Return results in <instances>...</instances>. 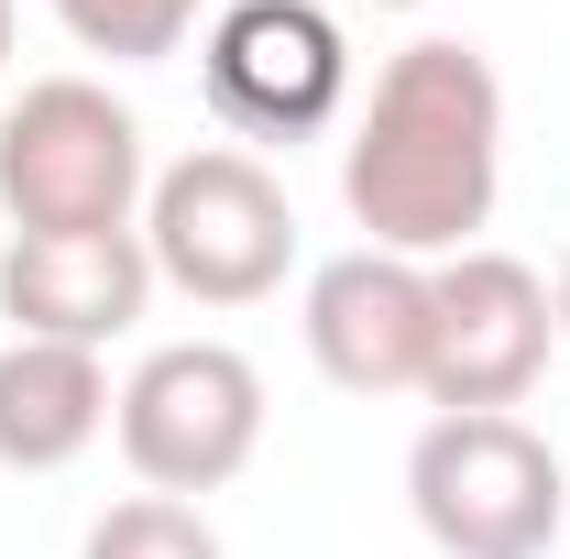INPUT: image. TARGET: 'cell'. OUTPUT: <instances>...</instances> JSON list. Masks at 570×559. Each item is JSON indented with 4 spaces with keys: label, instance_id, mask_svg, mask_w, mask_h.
Here are the masks:
<instances>
[{
    "label": "cell",
    "instance_id": "7c38bea8",
    "mask_svg": "<svg viewBox=\"0 0 570 559\" xmlns=\"http://www.w3.org/2000/svg\"><path fill=\"white\" fill-rule=\"evenodd\" d=\"M77 559H219V527L198 504H176V493H121V504L88 527Z\"/></svg>",
    "mask_w": 570,
    "mask_h": 559
},
{
    "label": "cell",
    "instance_id": "ba28073f",
    "mask_svg": "<svg viewBox=\"0 0 570 559\" xmlns=\"http://www.w3.org/2000/svg\"><path fill=\"white\" fill-rule=\"evenodd\" d=\"M307 362L341 395H417L428 384V264L406 253H341L307 275Z\"/></svg>",
    "mask_w": 570,
    "mask_h": 559
},
{
    "label": "cell",
    "instance_id": "9c48e42d",
    "mask_svg": "<svg viewBox=\"0 0 570 559\" xmlns=\"http://www.w3.org/2000/svg\"><path fill=\"white\" fill-rule=\"evenodd\" d=\"M154 307V253L142 231H88V242H0V318L11 341H77L110 351Z\"/></svg>",
    "mask_w": 570,
    "mask_h": 559
},
{
    "label": "cell",
    "instance_id": "4fadbf2b",
    "mask_svg": "<svg viewBox=\"0 0 570 559\" xmlns=\"http://www.w3.org/2000/svg\"><path fill=\"white\" fill-rule=\"evenodd\" d=\"M549 307H560V330H570V253H560V285H549Z\"/></svg>",
    "mask_w": 570,
    "mask_h": 559
},
{
    "label": "cell",
    "instance_id": "7a4b0ae2",
    "mask_svg": "<svg viewBox=\"0 0 570 559\" xmlns=\"http://www.w3.org/2000/svg\"><path fill=\"white\" fill-rule=\"evenodd\" d=\"M142 121L99 77H33L0 110V219L11 242H88L142 231Z\"/></svg>",
    "mask_w": 570,
    "mask_h": 559
},
{
    "label": "cell",
    "instance_id": "8fae6325",
    "mask_svg": "<svg viewBox=\"0 0 570 559\" xmlns=\"http://www.w3.org/2000/svg\"><path fill=\"white\" fill-rule=\"evenodd\" d=\"M56 22L110 67H165V56H187L198 0H56Z\"/></svg>",
    "mask_w": 570,
    "mask_h": 559
},
{
    "label": "cell",
    "instance_id": "3957f363",
    "mask_svg": "<svg viewBox=\"0 0 570 559\" xmlns=\"http://www.w3.org/2000/svg\"><path fill=\"white\" fill-rule=\"evenodd\" d=\"M142 253H154V285L198 307H264L296 275V198L264 154L198 143L142 187Z\"/></svg>",
    "mask_w": 570,
    "mask_h": 559
},
{
    "label": "cell",
    "instance_id": "52a82bcc",
    "mask_svg": "<svg viewBox=\"0 0 570 559\" xmlns=\"http://www.w3.org/2000/svg\"><path fill=\"white\" fill-rule=\"evenodd\" d=\"M198 77H209V110L230 133L307 143L352 88V45L318 0H230L198 33Z\"/></svg>",
    "mask_w": 570,
    "mask_h": 559
},
{
    "label": "cell",
    "instance_id": "9a60e30c",
    "mask_svg": "<svg viewBox=\"0 0 570 559\" xmlns=\"http://www.w3.org/2000/svg\"><path fill=\"white\" fill-rule=\"evenodd\" d=\"M362 11H428V0H362Z\"/></svg>",
    "mask_w": 570,
    "mask_h": 559
},
{
    "label": "cell",
    "instance_id": "6da1fadb",
    "mask_svg": "<svg viewBox=\"0 0 570 559\" xmlns=\"http://www.w3.org/2000/svg\"><path fill=\"white\" fill-rule=\"evenodd\" d=\"M341 198L373 231V253H406V264L472 253L494 198H504V88H494V67L472 45H450V33L384 56L352 143H341Z\"/></svg>",
    "mask_w": 570,
    "mask_h": 559
},
{
    "label": "cell",
    "instance_id": "30bf717a",
    "mask_svg": "<svg viewBox=\"0 0 570 559\" xmlns=\"http://www.w3.org/2000/svg\"><path fill=\"white\" fill-rule=\"evenodd\" d=\"M110 362L77 341H0V472H67L110 428Z\"/></svg>",
    "mask_w": 570,
    "mask_h": 559
},
{
    "label": "cell",
    "instance_id": "5b68a950",
    "mask_svg": "<svg viewBox=\"0 0 570 559\" xmlns=\"http://www.w3.org/2000/svg\"><path fill=\"white\" fill-rule=\"evenodd\" d=\"M110 439H121V461H132L142 493L198 504V493L242 483L253 450H264V373H253V351H230V341L142 351L121 406H110Z\"/></svg>",
    "mask_w": 570,
    "mask_h": 559
},
{
    "label": "cell",
    "instance_id": "277c9868",
    "mask_svg": "<svg viewBox=\"0 0 570 559\" xmlns=\"http://www.w3.org/2000/svg\"><path fill=\"white\" fill-rule=\"evenodd\" d=\"M406 504L439 559H549L570 472L527 418H428L406 450Z\"/></svg>",
    "mask_w": 570,
    "mask_h": 559
},
{
    "label": "cell",
    "instance_id": "8992f818",
    "mask_svg": "<svg viewBox=\"0 0 570 559\" xmlns=\"http://www.w3.org/2000/svg\"><path fill=\"white\" fill-rule=\"evenodd\" d=\"M549 341H560V307H549V275L515 264L494 242L428 264V406L439 418H515L549 373Z\"/></svg>",
    "mask_w": 570,
    "mask_h": 559
},
{
    "label": "cell",
    "instance_id": "5bb4252c",
    "mask_svg": "<svg viewBox=\"0 0 570 559\" xmlns=\"http://www.w3.org/2000/svg\"><path fill=\"white\" fill-rule=\"evenodd\" d=\"M0 67H11V0H0Z\"/></svg>",
    "mask_w": 570,
    "mask_h": 559
}]
</instances>
